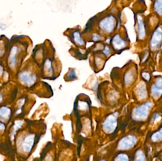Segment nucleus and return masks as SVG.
<instances>
[{"instance_id":"19","label":"nucleus","mask_w":162,"mask_h":161,"mask_svg":"<svg viewBox=\"0 0 162 161\" xmlns=\"http://www.w3.org/2000/svg\"><path fill=\"white\" fill-rule=\"evenodd\" d=\"M137 161H143L144 160V156L143 153L141 151H137Z\"/></svg>"},{"instance_id":"12","label":"nucleus","mask_w":162,"mask_h":161,"mask_svg":"<svg viewBox=\"0 0 162 161\" xmlns=\"http://www.w3.org/2000/svg\"><path fill=\"white\" fill-rule=\"evenodd\" d=\"M11 110L9 108L4 106L0 108V118L3 120H8L10 117Z\"/></svg>"},{"instance_id":"18","label":"nucleus","mask_w":162,"mask_h":161,"mask_svg":"<svg viewBox=\"0 0 162 161\" xmlns=\"http://www.w3.org/2000/svg\"><path fill=\"white\" fill-rule=\"evenodd\" d=\"M115 161H128V157L125 154H121L117 155L115 159Z\"/></svg>"},{"instance_id":"17","label":"nucleus","mask_w":162,"mask_h":161,"mask_svg":"<svg viewBox=\"0 0 162 161\" xmlns=\"http://www.w3.org/2000/svg\"><path fill=\"white\" fill-rule=\"evenodd\" d=\"M152 139L154 141H158L162 139V128L153 135Z\"/></svg>"},{"instance_id":"26","label":"nucleus","mask_w":162,"mask_h":161,"mask_svg":"<svg viewBox=\"0 0 162 161\" xmlns=\"http://www.w3.org/2000/svg\"><path fill=\"white\" fill-rule=\"evenodd\" d=\"M3 95L0 93V102H1L3 101Z\"/></svg>"},{"instance_id":"16","label":"nucleus","mask_w":162,"mask_h":161,"mask_svg":"<svg viewBox=\"0 0 162 161\" xmlns=\"http://www.w3.org/2000/svg\"><path fill=\"white\" fill-rule=\"evenodd\" d=\"M137 93L140 98H144L147 95L146 89L144 85H140L137 89Z\"/></svg>"},{"instance_id":"10","label":"nucleus","mask_w":162,"mask_h":161,"mask_svg":"<svg viewBox=\"0 0 162 161\" xmlns=\"http://www.w3.org/2000/svg\"><path fill=\"white\" fill-rule=\"evenodd\" d=\"M34 142V135L30 134L27 136L22 143L23 149L26 152H30Z\"/></svg>"},{"instance_id":"4","label":"nucleus","mask_w":162,"mask_h":161,"mask_svg":"<svg viewBox=\"0 0 162 161\" xmlns=\"http://www.w3.org/2000/svg\"><path fill=\"white\" fill-rule=\"evenodd\" d=\"M152 106V102H148L135 109L134 114L135 119L142 120L147 117Z\"/></svg>"},{"instance_id":"9","label":"nucleus","mask_w":162,"mask_h":161,"mask_svg":"<svg viewBox=\"0 0 162 161\" xmlns=\"http://www.w3.org/2000/svg\"><path fill=\"white\" fill-rule=\"evenodd\" d=\"M151 92L154 96L158 98L162 94V78H158L155 85L151 88Z\"/></svg>"},{"instance_id":"15","label":"nucleus","mask_w":162,"mask_h":161,"mask_svg":"<svg viewBox=\"0 0 162 161\" xmlns=\"http://www.w3.org/2000/svg\"><path fill=\"white\" fill-rule=\"evenodd\" d=\"M22 122L20 121H17L14 123V126H13V129L11 133V139L13 140L14 139V135L16 132V131L22 127Z\"/></svg>"},{"instance_id":"8","label":"nucleus","mask_w":162,"mask_h":161,"mask_svg":"<svg viewBox=\"0 0 162 161\" xmlns=\"http://www.w3.org/2000/svg\"><path fill=\"white\" fill-rule=\"evenodd\" d=\"M112 45L115 50H121L127 47V43L124 39L117 34L112 39Z\"/></svg>"},{"instance_id":"5","label":"nucleus","mask_w":162,"mask_h":161,"mask_svg":"<svg viewBox=\"0 0 162 161\" xmlns=\"http://www.w3.org/2000/svg\"><path fill=\"white\" fill-rule=\"evenodd\" d=\"M137 142L136 137L132 135H128L122 138L118 144V148L120 150H126L134 146Z\"/></svg>"},{"instance_id":"13","label":"nucleus","mask_w":162,"mask_h":161,"mask_svg":"<svg viewBox=\"0 0 162 161\" xmlns=\"http://www.w3.org/2000/svg\"><path fill=\"white\" fill-rule=\"evenodd\" d=\"M153 8L158 16H162V0H155L154 1Z\"/></svg>"},{"instance_id":"1","label":"nucleus","mask_w":162,"mask_h":161,"mask_svg":"<svg viewBox=\"0 0 162 161\" xmlns=\"http://www.w3.org/2000/svg\"><path fill=\"white\" fill-rule=\"evenodd\" d=\"M162 45V27L157 26L152 33L150 40V49L153 51L160 49Z\"/></svg>"},{"instance_id":"14","label":"nucleus","mask_w":162,"mask_h":161,"mask_svg":"<svg viewBox=\"0 0 162 161\" xmlns=\"http://www.w3.org/2000/svg\"><path fill=\"white\" fill-rule=\"evenodd\" d=\"M73 38L74 41L77 45L81 46L84 45L85 42L81 37L80 33L79 31H75L73 32Z\"/></svg>"},{"instance_id":"22","label":"nucleus","mask_w":162,"mask_h":161,"mask_svg":"<svg viewBox=\"0 0 162 161\" xmlns=\"http://www.w3.org/2000/svg\"><path fill=\"white\" fill-rule=\"evenodd\" d=\"M143 77L144 78L147 80H148L149 79V74L147 73H144L143 74Z\"/></svg>"},{"instance_id":"11","label":"nucleus","mask_w":162,"mask_h":161,"mask_svg":"<svg viewBox=\"0 0 162 161\" xmlns=\"http://www.w3.org/2000/svg\"><path fill=\"white\" fill-rule=\"evenodd\" d=\"M19 48L16 45L11 48L9 57V63L11 67L14 68L16 64V55L18 52Z\"/></svg>"},{"instance_id":"6","label":"nucleus","mask_w":162,"mask_h":161,"mask_svg":"<svg viewBox=\"0 0 162 161\" xmlns=\"http://www.w3.org/2000/svg\"><path fill=\"white\" fill-rule=\"evenodd\" d=\"M137 30L138 39L140 40H143L147 35V27L145 22L143 20V18L141 15H137Z\"/></svg>"},{"instance_id":"24","label":"nucleus","mask_w":162,"mask_h":161,"mask_svg":"<svg viewBox=\"0 0 162 161\" xmlns=\"http://www.w3.org/2000/svg\"><path fill=\"white\" fill-rule=\"evenodd\" d=\"M5 129V126L4 123L0 121V130H4Z\"/></svg>"},{"instance_id":"23","label":"nucleus","mask_w":162,"mask_h":161,"mask_svg":"<svg viewBox=\"0 0 162 161\" xmlns=\"http://www.w3.org/2000/svg\"><path fill=\"white\" fill-rule=\"evenodd\" d=\"M93 40H94V41H98V40H99L100 38H101V36L98 35V34H95L93 36Z\"/></svg>"},{"instance_id":"21","label":"nucleus","mask_w":162,"mask_h":161,"mask_svg":"<svg viewBox=\"0 0 162 161\" xmlns=\"http://www.w3.org/2000/svg\"><path fill=\"white\" fill-rule=\"evenodd\" d=\"M69 77H70V79H76V74L74 70H72V71H71L70 73H69Z\"/></svg>"},{"instance_id":"2","label":"nucleus","mask_w":162,"mask_h":161,"mask_svg":"<svg viewBox=\"0 0 162 161\" xmlns=\"http://www.w3.org/2000/svg\"><path fill=\"white\" fill-rule=\"evenodd\" d=\"M116 24L115 18L112 15H109L101 20L99 23V26L105 32L111 33L114 30Z\"/></svg>"},{"instance_id":"7","label":"nucleus","mask_w":162,"mask_h":161,"mask_svg":"<svg viewBox=\"0 0 162 161\" xmlns=\"http://www.w3.org/2000/svg\"><path fill=\"white\" fill-rule=\"evenodd\" d=\"M19 77L21 82L27 85L28 86H31L36 81V77L35 75H31L29 73L26 71H23L20 73Z\"/></svg>"},{"instance_id":"3","label":"nucleus","mask_w":162,"mask_h":161,"mask_svg":"<svg viewBox=\"0 0 162 161\" xmlns=\"http://www.w3.org/2000/svg\"><path fill=\"white\" fill-rule=\"evenodd\" d=\"M117 112H114L107 117L103 123V129L108 133L115 131L117 126Z\"/></svg>"},{"instance_id":"25","label":"nucleus","mask_w":162,"mask_h":161,"mask_svg":"<svg viewBox=\"0 0 162 161\" xmlns=\"http://www.w3.org/2000/svg\"><path fill=\"white\" fill-rule=\"evenodd\" d=\"M3 72H4V69L0 65V77L3 75Z\"/></svg>"},{"instance_id":"20","label":"nucleus","mask_w":162,"mask_h":161,"mask_svg":"<svg viewBox=\"0 0 162 161\" xmlns=\"http://www.w3.org/2000/svg\"><path fill=\"white\" fill-rule=\"evenodd\" d=\"M103 53L106 55H108L110 54V52H111V51H110V49L108 47V46H106L105 47L104 49L103 50Z\"/></svg>"}]
</instances>
